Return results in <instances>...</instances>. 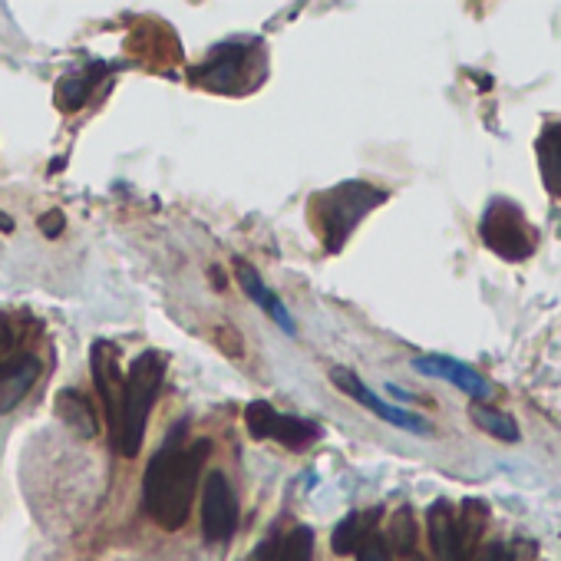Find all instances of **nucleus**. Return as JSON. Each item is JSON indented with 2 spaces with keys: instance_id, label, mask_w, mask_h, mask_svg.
<instances>
[{
  "instance_id": "nucleus-1",
  "label": "nucleus",
  "mask_w": 561,
  "mask_h": 561,
  "mask_svg": "<svg viewBox=\"0 0 561 561\" xmlns=\"http://www.w3.org/2000/svg\"><path fill=\"white\" fill-rule=\"evenodd\" d=\"M185 439L188 420H179L142 476V508L165 531H179L188 522L202 469L211 456V439H195L192 446Z\"/></svg>"
},
{
  "instance_id": "nucleus-2",
  "label": "nucleus",
  "mask_w": 561,
  "mask_h": 561,
  "mask_svg": "<svg viewBox=\"0 0 561 561\" xmlns=\"http://www.w3.org/2000/svg\"><path fill=\"white\" fill-rule=\"evenodd\" d=\"M387 198H390L387 188H377V185H370V182H364V179L337 182V185L318 192V195L311 198V202H314V205H311V215H314V225H318V234H321L324 248H328L331 254H337V251L351 241L354 228H357L374 208H380Z\"/></svg>"
},
{
  "instance_id": "nucleus-3",
  "label": "nucleus",
  "mask_w": 561,
  "mask_h": 561,
  "mask_svg": "<svg viewBox=\"0 0 561 561\" xmlns=\"http://www.w3.org/2000/svg\"><path fill=\"white\" fill-rule=\"evenodd\" d=\"M165 370H169V357L162 351H142L126 374V397H123V426H119V443L116 449L126 459H136L146 439V426H149V413L162 393L165 383Z\"/></svg>"
},
{
  "instance_id": "nucleus-4",
  "label": "nucleus",
  "mask_w": 561,
  "mask_h": 561,
  "mask_svg": "<svg viewBox=\"0 0 561 561\" xmlns=\"http://www.w3.org/2000/svg\"><path fill=\"white\" fill-rule=\"evenodd\" d=\"M479 238L502 261H525V257L535 254V244H538V234H535L531 221L508 198H492L485 205L482 221H479Z\"/></svg>"
},
{
  "instance_id": "nucleus-5",
  "label": "nucleus",
  "mask_w": 561,
  "mask_h": 561,
  "mask_svg": "<svg viewBox=\"0 0 561 561\" xmlns=\"http://www.w3.org/2000/svg\"><path fill=\"white\" fill-rule=\"evenodd\" d=\"M244 430L251 433V439H261V443L271 439V443L285 446L291 453H305L321 439V426L314 420L280 413L267 400H251L244 407Z\"/></svg>"
},
{
  "instance_id": "nucleus-6",
  "label": "nucleus",
  "mask_w": 561,
  "mask_h": 561,
  "mask_svg": "<svg viewBox=\"0 0 561 561\" xmlns=\"http://www.w3.org/2000/svg\"><path fill=\"white\" fill-rule=\"evenodd\" d=\"M331 383H334L344 397H351L354 403H360L364 410H370L377 420H383V423H390V426H397V430H403V433H413V436H430V433H433V426H430L423 416H416V413H410V410H403V407H393V403H387L383 397H377L351 367H331Z\"/></svg>"
},
{
  "instance_id": "nucleus-7",
  "label": "nucleus",
  "mask_w": 561,
  "mask_h": 561,
  "mask_svg": "<svg viewBox=\"0 0 561 561\" xmlns=\"http://www.w3.org/2000/svg\"><path fill=\"white\" fill-rule=\"evenodd\" d=\"M238 531V495L221 469H211L202 485V535L208 545H225Z\"/></svg>"
},
{
  "instance_id": "nucleus-8",
  "label": "nucleus",
  "mask_w": 561,
  "mask_h": 561,
  "mask_svg": "<svg viewBox=\"0 0 561 561\" xmlns=\"http://www.w3.org/2000/svg\"><path fill=\"white\" fill-rule=\"evenodd\" d=\"M90 370L96 393L103 400V413L110 423L113 443H119V426H123V397H126V374L119 367V354L110 341H96L90 347Z\"/></svg>"
},
{
  "instance_id": "nucleus-9",
  "label": "nucleus",
  "mask_w": 561,
  "mask_h": 561,
  "mask_svg": "<svg viewBox=\"0 0 561 561\" xmlns=\"http://www.w3.org/2000/svg\"><path fill=\"white\" fill-rule=\"evenodd\" d=\"M413 370L423 374V377L449 380L456 390H462L466 397H472V403H485L492 397V383L476 367H469L466 360L443 357V354H423V357L413 360Z\"/></svg>"
},
{
  "instance_id": "nucleus-10",
  "label": "nucleus",
  "mask_w": 561,
  "mask_h": 561,
  "mask_svg": "<svg viewBox=\"0 0 561 561\" xmlns=\"http://www.w3.org/2000/svg\"><path fill=\"white\" fill-rule=\"evenodd\" d=\"M251 47H238V44H225L211 54V60L205 67L195 70V83H202L205 90L215 93H238L241 90V73L248 64Z\"/></svg>"
},
{
  "instance_id": "nucleus-11",
  "label": "nucleus",
  "mask_w": 561,
  "mask_h": 561,
  "mask_svg": "<svg viewBox=\"0 0 561 561\" xmlns=\"http://www.w3.org/2000/svg\"><path fill=\"white\" fill-rule=\"evenodd\" d=\"M234 280H238V285H241V291L280 328V331H285L288 337H295L298 334V324H295V318H291V311L285 308V301H280L267 285H264V280H261V274H257V267L254 264H248V261H234Z\"/></svg>"
},
{
  "instance_id": "nucleus-12",
  "label": "nucleus",
  "mask_w": 561,
  "mask_h": 561,
  "mask_svg": "<svg viewBox=\"0 0 561 561\" xmlns=\"http://www.w3.org/2000/svg\"><path fill=\"white\" fill-rule=\"evenodd\" d=\"M426 531H430V548L436 561H466L459 548V528H456V512L446 499H436L426 508Z\"/></svg>"
},
{
  "instance_id": "nucleus-13",
  "label": "nucleus",
  "mask_w": 561,
  "mask_h": 561,
  "mask_svg": "<svg viewBox=\"0 0 561 561\" xmlns=\"http://www.w3.org/2000/svg\"><path fill=\"white\" fill-rule=\"evenodd\" d=\"M54 413H57L60 423L70 426L80 439H96L100 430H103V426H100V413L93 410L90 397H83V393L73 390V387L57 390V397H54Z\"/></svg>"
},
{
  "instance_id": "nucleus-14",
  "label": "nucleus",
  "mask_w": 561,
  "mask_h": 561,
  "mask_svg": "<svg viewBox=\"0 0 561 561\" xmlns=\"http://www.w3.org/2000/svg\"><path fill=\"white\" fill-rule=\"evenodd\" d=\"M383 508H367V512H351L337 522L334 535H331V548L334 554H357L364 548L367 538H374L377 522H380Z\"/></svg>"
},
{
  "instance_id": "nucleus-15",
  "label": "nucleus",
  "mask_w": 561,
  "mask_h": 561,
  "mask_svg": "<svg viewBox=\"0 0 561 561\" xmlns=\"http://www.w3.org/2000/svg\"><path fill=\"white\" fill-rule=\"evenodd\" d=\"M41 370H44L41 360H37L34 354H27L18 367H11V370L0 374V416L11 413V410L31 393V387L37 383Z\"/></svg>"
},
{
  "instance_id": "nucleus-16",
  "label": "nucleus",
  "mask_w": 561,
  "mask_h": 561,
  "mask_svg": "<svg viewBox=\"0 0 561 561\" xmlns=\"http://www.w3.org/2000/svg\"><path fill=\"white\" fill-rule=\"evenodd\" d=\"M535 152H538L541 185H545L554 198H561V123H548V126L538 133Z\"/></svg>"
},
{
  "instance_id": "nucleus-17",
  "label": "nucleus",
  "mask_w": 561,
  "mask_h": 561,
  "mask_svg": "<svg viewBox=\"0 0 561 561\" xmlns=\"http://www.w3.org/2000/svg\"><path fill=\"white\" fill-rule=\"evenodd\" d=\"M469 416H472V423H476L485 436H492V439H499V443H518V439H522V430H518L515 416L505 413V410H499V407L472 403Z\"/></svg>"
},
{
  "instance_id": "nucleus-18",
  "label": "nucleus",
  "mask_w": 561,
  "mask_h": 561,
  "mask_svg": "<svg viewBox=\"0 0 561 561\" xmlns=\"http://www.w3.org/2000/svg\"><path fill=\"white\" fill-rule=\"evenodd\" d=\"M485 522H489V508L485 502L479 499H466L462 502V512L456 515V528H459V548H462V558L469 561L476 554V545L485 531Z\"/></svg>"
},
{
  "instance_id": "nucleus-19",
  "label": "nucleus",
  "mask_w": 561,
  "mask_h": 561,
  "mask_svg": "<svg viewBox=\"0 0 561 561\" xmlns=\"http://www.w3.org/2000/svg\"><path fill=\"white\" fill-rule=\"evenodd\" d=\"M103 64L100 67H93V73H70V77H64L60 80V87H57V103L67 110V113H73V110H80L87 100H90V93L96 90V83L103 80Z\"/></svg>"
},
{
  "instance_id": "nucleus-20",
  "label": "nucleus",
  "mask_w": 561,
  "mask_h": 561,
  "mask_svg": "<svg viewBox=\"0 0 561 561\" xmlns=\"http://www.w3.org/2000/svg\"><path fill=\"white\" fill-rule=\"evenodd\" d=\"M387 548L390 551H400V554H413V548H416V518H413V508L410 505H403V508H397L393 512V518H390V528H387Z\"/></svg>"
},
{
  "instance_id": "nucleus-21",
  "label": "nucleus",
  "mask_w": 561,
  "mask_h": 561,
  "mask_svg": "<svg viewBox=\"0 0 561 561\" xmlns=\"http://www.w3.org/2000/svg\"><path fill=\"white\" fill-rule=\"evenodd\" d=\"M277 561H314V531L308 525H295L277 545Z\"/></svg>"
},
{
  "instance_id": "nucleus-22",
  "label": "nucleus",
  "mask_w": 561,
  "mask_h": 561,
  "mask_svg": "<svg viewBox=\"0 0 561 561\" xmlns=\"http://www.w3.org/2000/svg\"><path fill=\"white\" fill-rule=\"evenodd\" d=\"M24 357H27V351L21 347V334H11L8 324H4V331H0V374L18 367Z\"/></svg>"
},
{
  "instance_id": "nucleus-23",
  "label": "nucleus",
  "mask_w": 561,
  "mask_h": 561,
  "mask_svg": "<svg viewBox=\"0 0 561 561\" xmlns=\"http://www.w3.org/2000/svg\"><path fill=\"white\" fill-rule=\"evenodd\" d=\"M357 561H393V551L387 548V541L380 535L367 538L364 548L357 551Z\"/></svg>"
},
{
  "instance_id": "nucleus-24",
  "label": "nucleus",
  "mask_w": 561,
  "mask_h": 561,
  "mask_svg": "<svg viewBox=\"0 0 561 561\" xmlns=\"http://www.w3.org/2000/svg\"><path fill=\"white\" fill-rule=\"evenodd\" d=\"M41 231L47 234V238H60L64 234V228H67V215L64 211H57V208H50V211H44L41 215Z\"/></svg>"
},
{
  "instance_id": "nucleus-25",
  "label": "nucleus",
  "mask_w": 561,
  "mask_h": 561,
  "mask_svg": "<svg viewBox=\"0 0 561 561\" xmlns=\"http://www.w3.org/2000/svg\"><path fill=\"white\" fill-rule=\"evenodd\" d=\"M469 561H512V554H508V548H505L502 541H489V545H482Z\"/></svg>"
},
{
  "instance_id": "nucleus-26",
  "label": "nucleus",
  "mask_w": 561,
  "mask_h": 561,
  "mask_svg": "<svg viewBox=\"0 0 561 561\" xmlns=\"http://www.w3.org/2000/svg\"><path fill=\"white\" fill-rule=\"evenodd\" d=\"M277 545H280V538H277V535H267V538L254 548L251 561H277Z\"/></svg>"
},
{
  "instance_id": "nucleus-27",
  "label": "nucleus",
  "mask_w": 561,
  "mask_h": 561,
  "mask_svg": "<svg viewBox=\"0 0 561 561\" xmlns=\"http://www.w3.org/2000/svg\"><path fill=\"white\" fill-rule=\"evenodd\" d=\"M0 228H4V231L11 234V231H14V218H11V215H4V211H0Z\"/></svg>"
},
{
  "instance_id": "nucleus-28",
  "label": "nucleus",
  "mask_w": 561,
  "mask_h": 561,
  "mask_svg": "<svg viewBox=\"0 0 561 561\" xmlns=\"http://www.w3.org/2000/svg\"><path fill=\"white\" fill-rule=\"evenodd\" d=\"M410 561H426V558H420V554H410Z\"/></svg>"
}]
</instances>
